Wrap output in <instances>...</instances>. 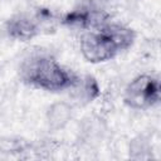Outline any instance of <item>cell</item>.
I'll return each mask as SVG.
<instances>
[{
  "instance_id": "obj_1",
  "label": "cell",
  "mask_w": 161,
  "mask_h": 161,
  "mask_svg": "<svg viewBox=\"0 0 161 161\" xmlns=\"http://www.w3.org/2000/svg\"><path fill=\"white\" fill-rule=\"evenodd\" d=\"M96 29L87 33L80 42L82 54L91 63L112 59L119 52L128 49L135 40L133 31L122 25L103 24Z\"/></svg>"
},
{
  "instance_id": "obj_2",
  "label": "cell",
  "mask_w": 161,
  "mask_h": 161,
  "mask_svg": "<svg viewBox=\"0 0 161 161\" xmlns=\"http://www.w3.org/2000/svg\"><path fill=\"white\" fill-rule=\"evenodd\" d=\"M21 77L26 83L50 92L63 91L78 83L70 72L47 55H35L28 59L21 67Z\"/></svg>"
},
{
  "instance_id": "obj_3",
  "label": "cell",
  "mask_w": 161,
  "mask_h": 161,
  "mask_svg": "<svg viewBox=\"0 0 161 161\" xmlns=\"http://www.w3.org/2000/svg\"><path fill=\"white\" fill-rule=\"evenodd\" d=\"M160 101L158 80L151 75H138L127 86L125 102L135 109H146Z\"/></svg>"
},
{
  "instance_id": "obj_4",
  "label": "cell",
  "mask_w": 161,
  "mask_h": 161,
  "mask_svg": "<svg viewBox=\"0 0 161 161\" xmlns=\"http://www.w3.org/2000/svg\"><path fill=\"white\" fill-rule=\"evenodd\" d=\"M42 25L43 24L36 15L34 18L20 15L8 23V31L15 39L29 40L40 33Z\"/></svg>"
},
{
  "instance_id": "obj_5",
  "label": "cell",
  "mask_w": 161,
  "mask_h": 161,
  "mask_svg": "<svg viewBox=\"0 0 161 161\" xmlns=\"http://www.w3.org/2000/svg\"><path fill=\"white\" fill-rule=\"evenodd\" d=\"M63 24L72 26V28H98L106 24V15L102 13H94L89 10H74L63 18Z\"/></svg>"
},
{
  "instance_id": "obj_6",
  "label": "cell",
  "mask_w": 161,
  "mask_h": 161,
  "mask_svg": "<svg viewBox=\"0 0 161 161\" xmlns=\"http://www.w3.org/2000/svg\"><path fill=\"white\" fill-rule=\"evenodd\" d=\"M70 117V108L65 103H55L48 111V121L52 127H63Z\"/></svg>"
},
{
  "instance_id": "obj_7",
  "label": "cell",
  "mask_w": 161,
  "mask_h": 161,
  "mask_svg": "<svg viewBox=\"0 0 161 161\" xmlns=\"http://www.w3.org/2000/svg\"><path fill=\"white\" fill-rule=\"evenodd\" d=\"M80 96L84 97L87 101H92L93 98H96L99 93V88L98 84L96 82L94 78L92 77H87L82 83H80Z\"/></svg>"
}]
</instances>
